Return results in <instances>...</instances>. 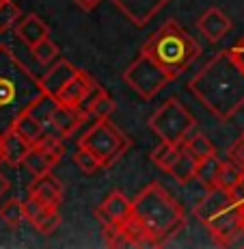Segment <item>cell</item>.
I'll use <instances>...</instances> for the list:
<instances>
[{"mask_svg":"<svg viewBox=\"0 0 244 249\" xmlns=\"http://www.w3.org/2000/svg\"><path fill=\"white\" fill-rule=\"evenodd\" d=\"M2 141H4V162H7L9 167L22 165L33 143H28L22 135H17L13 128H11L9 132H4V135H2Z\"/></svg>","mask_w":244,"mask_h":249,"instance_id":"cell-18","label":"cell"},{"mask_svg":"<svg viewBox=\"0 0 244 249\" xmlns=\"http://www.w3.org/2000/svg\"><path fill=\"white\" fill-rule=\"evenodd\" d=\"M16 37L22 41L24 46L33 48L35 44H39L41 39L50 37V28H48V24L41 20L39 16H35V13H28V16H24L22 20L17 22Z\"/></svg>","mask_w":244,"mask_h":249,"instance_id":"cell-16","label":"cell"},{"mask_svg":"<svg viewBox=\"0 0 244 249\" xmlns=\"http://www.w3.org/2000/svg\"><path fill=\"white\" fill-rule=\"evenodd\" d=\"M104 93H106V89H104V87H99V85L95 83L93 87H91V91H89V93L84 95L82 100H80V104H78V107H76V108H78V111L82 113L84 117H89V115H91V111H93V107H95V104H98V100L102 98Z\"/></svg>","mask_w":244,"mask_h":249,"instance_id":"cell-30","label":"cell"},{"mask_svg":"<svg viewBox=\"0 0 244 249\" xmlns=\"http://www.w3.org/2000/svg\"><path fill=\"white\" fill-rule=\"evenodd\" d=\"M28 195L41 199V202L52 206V208H59L63 204V184L52 174H46V176L35 178V182L28 186Z\"/></svg>","mask_w":244,"mask_h":249,"instance_id":"cell-15","label":"cell"},{"mask_svg":"<svg viewBox=\"0 0 244 249\" xmlns=\"http://www.w3.org/2000/svg\"><path fill=\"white\" fill-rule=\"evenodd\" d=\"M33 228L37 230L39 234H44V236H50V234H54L56 230H59L61 226V213L59 208H48L44 214H41L37 221L31 223Z\"/></svg>","mask_w":244,"mask_h":249,"instance_id":"cell-27","label":"cell"},{"mask_svg":"<svg viewBox=\"0 0 244 249\" xmlns=\"http://www.w3.org/2000/svg\"><path fill=\"white\" fill-rule=\"evenodd\" d=\"M197 28L210 44H218V41L231 31V20H229L218 7H210L208 11H203L199 16Z\"/></svg>","mask_w":244,"mask_h":249,"instance_id":"cell-12","label":"cell"},{"mask_svg":"<svg viewBox=\"0 0 244 249\" xmlns=\"http://www.w3.org/2000/svg\"><path fill=\"white\" fill-rule=\"evenodd\" d=\"M149 130L160 139V141H169V143H184L190 137V132L197 126L195 115L175 98H169L162 104L158 111L149 117L147 122Z\"/></svg>","mask_w":244,"mask_h":249,"instance_id":"cell-7","label":"cell"},{"mask_svg":"<svg viewBox=\"0 0 244 249\" xmlns=\"http://www.w3.org/2000/svg\"><path fill=\"white\" fill-rule=\"evenodd\" d=\"M169 2L171 0H113L114 7L138 28L147 26Z\"/></svg>","mask_w":244,"mask_h":249,"instance_id":"cell-11","label":"cell"},{"mask_svg":"<svg viewBox=\"0 0 244 249\" xmlns=\"http://www.w3.org/2000/svg\"><path fill=\"white\" fill-rule=\"evenodd\" d=\"M76 74H78V68H76L71 61H67V59L54 61V63H52V68L39 78L41 89H44L46 93H50V95H54V98H56V95H59V91L63 89Z\"/></svg>","mask_w":244,"mask_h":249,"instance_id":"cell-13","label":"cell"},{"mask_svg":"<svg viewBox=\"0 0 244 249\" xmlns=\"http://www.w3.org/2000/svg\"><path fill=\"white\" fill-rule=\"evenodd\" d=\"M123 80L128 83L134 93L143 100H151L160 93L171 80H175V76L169 70H164L158 61H154L149 54L141 52L136 59L123 71Z\"/></svg>","mask_w":244,"mask_h":249,"instance_id":"cell-8","label":"cell"},{"mask_svg":"<svg viewBox=\"0 0 244 249\" xmlns=\"http://www.w3.org/2000/svg\"><path fill=\"white\" fill-rule=\"evenodd\" d=\"M44 93L39 78L7 44H0V135L11 130L16 119Z\"/></svg>","mask_w":244,"mask_h":249,"instance_id":"cell-2","label":"cell"},{"mask_svg":"<svg viewBox=\"0 0 244 249\" xmlns=\"http://www.w3.org/2000/svg\"><path fill=\"white\" fill-rule=\"evenodd\" d=\"M63 154H65L63 139L56 135H46L39 143H33L31 145V150H28L22 165L26 167L35 178H39V176L50 174V171L59 165V160L63 159Z\"/></svg>","mask_w":244,"mask_h":249,"instance_id":"cell-9","label":"cell"},{"mask_svg":"<svg viewBox=\"0 0 244 249\" xmlns=\"http://www.w3.org/2000/svg\"><path fill=\"white\" fill-rule=\"evenodd\" d=\"M229 52H231V54H233V59H236L238 63H240L242 68H244V37H240V39H238L236 44H233L231 48H229Z\"/></svg>","mask_w":244,"mask_h":249,"instance_id":"cell-33","label":"cell"},{"mask_svg":"<svg viewBox=\"0 0 244 249\" xmlns=\"http://www.w3.org/2000/svg\"><path fill=\"white\" fill-rule=\"evenodd\" d=\"M184 147L190 152V154L195 156L197 160H203L208 159V156H214L216 154V147H214V143L210 141L205 135H201V132H195L193 137H188L184 141Z\"/></svg>","mask_w":244,"mask_h":249,"instance_id":"cell-23","label":"cell"},{"mask_svg":"<svg viewBox=\"0 0 244 249\" xmlns=\"http://www.w3.org/2000/svg\"><path fill=\"white\" fill-rule=\"evenodd\" d=\"M188 91L208 113L227 122L244 107V68L231 52L223 50L188 80Z\"/></svg>","mask_w":244,"mask_h":249,"instance_id":"cell-1","label":"cell"},{"mask_svg":"<svg viewBox=\"0 0 244 249\" xmlns=\"http://www.w3.org/2000/svg\"><path fill=\"white\" fill-rule=\"evenodd\" d=\"M0 219H2L9 228H20L22 221L26 219L24 202H20V199H7V202L0 206Z\"/></svg>","mask_w":244,"mask_h":249,"instance_id":"cell-24","label":"cell"},{"mask_svg":"<svg viewBox=\"0 0 244 249\" xmlns=\"http://www.w3.org/2000/svg\"><path fill=\"white\" fill-rule=\"evenodd\" d=\"M242 178V169L236 165V162H231V160H225V165H223V171H221V178H218V186H225V189H229V191H233L236 189V184L240 182Z\"/></svg>","mask_w":244,"mask_h":249,"instance_id":"cell-29","label":"cell"},{"mask_svg":"<svg viewBox=\"0 0 244 249\" xmlns=\"http://www.w3.org/2000/svg\"><path fill=\"white\" fill-rule=\"evenodd\" d=\"M31 54L35 56V61L39 65H52L59 56V46L52 41V37H46V39H41L39 44L31 48Z\"/></svg>","mask_w":244,"mask_h":249,"instance_id":"cell-26","label":"cell"},{"mask_svg":"<svg viewBox=\"0 0 244 249\" xmlns=\"http://www.w3.org/2000/svg\"><path fill=\"white\" fill-rule=\"evenodd\" d=\"M76 4H78L80 9H82V11H93L95 7H98L99 2H102V0H74Z\"/></svg>","mask_w":244,"mask_h":249,"instance_id":"cell-34","label":"cell"},{"mask_svg":"<svg viewBox=\"0 0 244 249\" xmlns=\"http://www.w3.org/2000/svg\"><path fill=\"white\" fill-rule=\"evenodd\" d=\"M9 186H11V182H9V178L2 174V171H0V197H2V195L9 191Z\"/></svg>","mask_w":244,"mask_h":249,"instance_id":"cell-36","label":"cell"},{"mask_svg":"<svg viewBox=\"0 0 244 249\" xmlns=\"http://www.w3.org/2000/svg\"><path fill=\"white\" fill-rule=\"evenodd\" d=\"M2 2H4V0H0V4H2Z\"/></svg>","mask_w":244,"mask_h":249,"instance_id":"cell-39","label":"cell"},{"mask_svg":"<svg viewBox=\"0 0 244 249\" xmlns=\"http://www.w3.org/2000/svg\"><path fill=\"white\" fill-rule=\"evenodd\" d=\"M13 130H16L17 135H22L28 143H39L41 139L48 135L46 128L35 119V115L28 113V111L22 113L20 117L16 119V124H13Z\"/></svg>","mask_w":244,"mask_h":249,"instance_id":"cell-22","label":"cell"},{"mask_svg":"<svg viewBox=\"0 0 244 249\" xmlns=\"http://www.w3.org/2000/svg\"><path fill=\"white\" fill-rule=\"evenodd\" d=\"M132 217L145 230L151 245L162 247L186 226L184 208L158 182L147 184L132 199Z\"/></svg>","mask_w":244,"mask_h":249,"instance_id":"cell-3","label":"cell"},{"mask_svg":"<svg viewBox=\"0 0 244 249\" xmlns=\"http://www.w3.org/2000/svg\"><path fill=\"white\" fill-rule=\"evenodd\" d=\"M184 145V143H181ZM181 145L179 143H169V141H160L154 150L149 152V160L154 162L158 169L166 171L169 174V169L175 165V160H178L179 152H181Z\"/></svg>","mask_w":244,"mask_h":249,"instance_id":"cell-20","label":"cell"},{"mask_svg":"<svg viewBox=\"0 0 244 249\" xmlns=\"http://www.w3.org/2000/svg\"><path fill=\"white\" fill-rule=\"evenodd\" d=\"M74 165L87 176L102 169V162L98 160V156H95L91 150H87V147H80V145H78V150H76V154H74Z\"/></svg>","mask_w":244,"mask_h":249,"instance_id":"cell-28","label":"cell"},{"mask_svg":"<svg viewBox=\"0 0 244 249\" xmlns=\"http://www.w3.org/2000/svg\"><path fill=\"white\" fill-rule=\"evenodd\" d=\"M240 210H242V228H244V204H240Z\"/></svg>","mask_w":244,"mask_h":249,"instance_id":"cell-38","label":"cell"},{"mask_svg":"<svg viewBox=\"0 0 244 249\" xmlns=\"http://www.w3.org/2000/svg\"><path fill=\"white\" fill-rule=\"evenodd\" d=\"M93 85H95L93 76L87 74L84 70H78V74H76L74 78H71L69 83H67L65 87L59 91L56 100H59V102H63V104H69V107H78L80 100L89 93Z\"/></svg>","mask_w":244,"mask_h":249,"instance_id":"cell-17","label":"cell"},{"mask_svg":"<svg viewBox=\"0 0 244 249\" xmlns=\"http://www.w3.org/2000/svg\"><path fill=\"white\" fill-rule=\"evenodd\" d=\"M223 165H225V160L218 159V154L208 156V159L199 160L197 180L201 182V186H203L205 191H208V189H214V186H218V178H221Z\"/></svg>","mask_w":244,"mask_h":249,"instance_id":"cell-21","label":"cell"},{"mask_svg":"<svg viewBox=\"0 0 244 249\" xmlns=\"http://www.w3.org/2000/svg\"><path fill=\"white\" fill-rule=\"evenodd\" d=\"M233 195H236L238 202L244 204V171H242V178H240V182H238L236 189H233Z\"/></svg>","mask_w":244,"mask_h":249,"instance_id":"cell-35","label":"cell"},{"mask_svg":"<svg viewBox=\"0 0 244 249\" xmlns=\"http://www.w3.org/2000/svg\"><path fill=\"white\" fill-rule=\"evenodd\" d=\"M111 113H114V100L108 95V91L98 100V104L93 107L89 117H95V119H106Z\"/></svg>","mask_w":244,"mask_h":249,"instance_id":"cell-31","label":"cell"},{"mask_svg":"<svg viewBox=\"0 0 244 249\" xmlns=\"http://www.w3.org/2000/svg\"><path fill=\"white\" fill-rule=\"evenodd\" d=\"M193 214L199 223L208 228L218 247H229L233 234L242 228L240 202L236 199L233 191L225 186H214L205 191L203 199L195 206Z\"/></svg>","mask_w":244,"mask_h":249,"instance_id":"cell-5","label":"cell"},{"mask_svg":"<svg viewBox=\"0 0 244 249\" xmlns=\"http://www.w3.org/2000/svg\"><path fill=\"white\" fill-rule=\"evenodd\" d=\"M141 52L149 54L154 61L169 70L178 78L201 56V46L190 33H186L175 20L164 22L143 44Z\"/></svg>","mask_w":244,"mask_h":249,"instance_id":"cell-4","label":"cell"},{"mask_svg":"<svg viewBox=\"0 0 244 249\" xmlns=\"http://www.w3.org/2000/svg\"><path fill=\"white\" fill-rule=\"evenodd\" d=\"M87 122L82 113L78 111L76 107H69V104L59 102L54 108V115H52V126H54V135L61 139H69L78 130L82 124Z\"/></svg>","mask_w":244,"mask_h":249,"instance_id":"cell-14","label":"cell"},{"mask_svg":"<svg viewBox=\"0 0 244 249\" xmlns=\"http://www.w3.org/2000/svg\"><path fill=\"white\" fill-rule=\"evenodd\" d=\"M0 162H4V141H2V135H0Z\"/></svg>","mask_w":244,"mask_h":249,"instance_id":"cell-37","label":"cell"},{"mask_svg":"<svg viewBox=\"0 0 244 249\" xmlns=\"http://www.w3.org/2000/svg\"><path fill=\"white\" fill-rule=\"evenodd\" d=\"M78 145L93 152V154L98 156V160L102 162V169H106V167L114 165V162L130 150L132 141L126 132L119 130L111 119L106 117V119H98V122L80 137Z\"/></svg>","mask_w":244,"mask_h":249,"instance_id":"cell-6","label":"cell"},{"mask_svg":"<svg viewBox=\"0 0 244 249\" xmlns=\"http://www.w3.org/2000/svg\"><path fill=\"white\" fill-rule=\"evenodd\" d=\"M20 20H22V9L17 7L13 0H4V2L0 4V35L9 33L11 28H16Z\"/></svg>","mask_w":244,"mask_h":249,"instance_id":"cell-25","label":"cell"},{"mask_svg":"<svg viewBox=\"0 0 244 249\" xmlns=\"http://www.w3.org/2000/svg\"><path fill=\"white\" fill-rule=\"evenodd\" d=\"M227 159L231 160V162H236V165L244 171V135L231 145V150H229V156H227Z\"/></svg>","mask_w":244,"mask_h":249,"instance_id":"cell-32","label":"cell"},{"mask_svg":"<svg viewBox=\"0 0 244 249\" xmlns=\"http://www.w3.org/2000/svg\"><path fill=\"white\" fill-rule=\"evenodd\" d=\"M197 167H199V160L181 145L178 160H175V165L169 169V174L178 184H188V182L197 180Z\"/></svg>","mask_w":244,"mask_h":249,"instance_id":"cell-19","label":"cell"},{"mask_svg":"<svg viewBox=\"0 0 244 249\" xmlns=\"http://www.w3.org/2000/svg\"><path fill=\"white\" fill-rule=\"evenodd\" d=\"M95 217L102 221L104 228L123 226L132 217V199H128L121 191H113L104 197V202L95 208Z\"/></svg>","mask_w":244,"mask_h":249,"instance_id":"cell-10","label":"cell"}]
</instances>
